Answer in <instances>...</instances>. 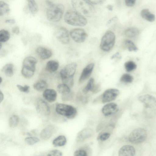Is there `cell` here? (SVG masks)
I'll return each instance as SVG.
<instances>
[{
    "mask_svg": "<svg viewBox=\"0 0 156 156\" xmlns=\"http://www.w3.org/2000/svg\"><path fill=\"white\" fill-rule=\"evenodd\" d=\"M71 3L75 11L82 15L90 17L95 12L93 6L87 0H71Z\"/></svg>",
    "mask_w": 156,
    "mask_h": 156,
    "instance_id": "1",
    "label": "cell"
},
{
    "mask_svg": "<svg viewBox=\"0 0 156 156\" xmlns=\"http://www.w3.org/2000/svg\"><path fill=\"white\" fill-rule=\"evenodd\" d=\"M65 22L68 24L73 26L83 27L87 23V20L84 16L76 11L69 10L64 16Z\"/></svg>",
    "mask_w": 156,
    "mask_h": 156,
    "instance_id": "2",
    "label": "cell"
},
{
    "mask_svg": "<svg viewBox=\"0 0 156 156\" xmlns=\"http://www.w3.org/2000/svg\"><path fill=\"white\" fill-rule=\"evenodd\" d=\"M64 11V7L62 5L54 3L48 6L46 12L47 18L50 22H58L61 19Z\"/></svg>",
    "mask_w": 156,
    "mask_h": 156,
    "instance_id": "3",
    "label": "cell"
},
{
    "mask_svg": "<svg viewBox=\"0 0 156 156\" xmlns=\"http://www.w3.org/2000/svg\"><path fill=\"white\" fill-rule=\"evenodd\" d=\"M115 36L112 31H107L102 37L100 48L103 51L108 52L113 47L115 42Z\"/></svg>",
    "mask_w": 156,
    "mask_h": 156,
    "instance_id": "4",
    "label": "cell"
},
{
    "mask_svg": "<svg viewBox=\"0 0 156 156\" xmlns=\"http://www.w3.org/2000/svg\"><path fill=\"white\" fill-rule=\"evenodd\" d=\"M55 111L58 114L69 119L74 118L77 112L76 109L73 106L61 103L56 105Z\"/></svg>",
    "mask_w": 156,
    "mask_h": 156,
    "instance_id": "5",
    "label": "cell"
},
{
    "mask_svg": "<svg viewBox=\"0 0 156 156\" xmlns=\"http://www.w3.org/2000/svg\"><path fill=\"white\" fill-rule=\"evenodd\" d=\"M77 64L73 62L66 65L62 69L60 73V76L63 82H65L73 80Z\"/></svg>",
    "mask_w": 156,
    "mask_h": 156,
    "instance_id": "6",
    "label": "cell"
},
{
    "mask_svg": "<svg viewBox=\"0 0 156 156\" xmlns=\"http://www.w3.org/2000/svg\"><path fill=\"white\" fill-rule=\"evenodd\" d=\"M147 137L146 130L142 128H138L133 130L129 134L128 140L131 143L136 144L144 142Z\"/></svg>",
    "mask_w": 156,
    "mask_h": 156,
    "instance_id": "7",
    "label": "cell"
},
{
    "mask_svg": "<svg viewBox=\"0 0 156 156\" xmlns=\"http://www.w3.org/2000/svg\"><path fill=\"white\" fill-rule=\"evenodd\" d=\"M69 34L68 30L63 27H59L55 32V36L57 40L64 44H67L69 43Z\"/></svg>",
    "mask_w": 156,
    "mask_h": 156,
    "instance_id": "8",
    "label": "cell"
},
{
    "mask_svg": "<svg viewBox=\"0 0 156 156\" xmlns=\"http://www.w3.org/2000/svg\"><path fill=\"white\" fill-rule=\"evenodd\" d=\"M69 35L72 38L78 43L84 42L88 36L83 29L78 28L72 30L70 32Z\"/></svg>",
    "mask_w": 156,
    "mask_h": 156,
    "instance_id": "9",
    "label": "cell"
},
{
    "mask_svg": "<svg viewBox=\"0 0 156 156\" xmlns=\"http://www.w3.org/2000/svg\"><path fill=\"white\" fill-rule=\"evenodd\" d=\"M36 108L37 112L42 116H47L50 113V108L48 104L41 99L37 100Z\"/></svg>",
    "mask_w": 156,
    "mask_h": 156,
    "instance_id": "10",
    "label": "cell"
},
{
    "mask_svg": "<svg viewBox=\"0 0 156 156\" xmlns=\"http://www.w3.org/2000/svg\"><path fill=\"white\" fill-rule=\"evenodd\" d=\"M119 94V90L116 89L111 88L106 90L102 95V102L105 103L114 100Z\"/></svg>",
    "mask_w": 156,
    "mask_h": 156,
    "instance_id": "11",
    "label": "cell"
},
{
    "mask_svg": "<svg viewBox=\"0 0 156 156\" xmlns=\"http://www.w3.org/2000/svg\"><path fill=\"white\" fill-rule=\"evenodd\" d=\"M138 100L143 103L147 108H152L156 107V98L148 94L141 95L138 98Z\"/></svg>",
    "mask_w": 156,
    "mask_h": 156,
    "instance_id": "12",
    "label": "cell"
},
{
    "mask_svg": "<svg viewBox=\"0 0 156 156\" xmlns=\"http://www.w3.org/2000/svg\"><path fill=\"white\" fill-rule=\"evenodd\" d=\"M119 110L117 104L114 103H110L105 105L102 108L101 111L104 115L108 116L116 113Z\"/></svg>",
    "mask_w": 156,
    "mask_h": 156,
    "instance_id": "13",
    "label": "cell"
},
{
    "mask_svg": "<svg viewBox=\"0 0 156 156\" xmlns=\"http://www.w3.org/2000/svg\"><path fill=\"white\" fill-rule=\"evenodd\" d=\"M37 62V60L34 57L31 56L27 57L23 60L22 63L23 67L35 72Z\"/></svg>",
    "mask_w": 156,
    "mask_h": 156,
    "instance_id": "14",
    "label": "cell"
},
{
    "mask_svg": "<svg viewBox=\"0 0 156 156\" xmlns=\"http://www.w3.org/2000/svg\"><path fill=\"white\" fill-rule=\"evenodd\" d=\"M94 66V63H91L84 68L79 78L78 82L79 84L82 83L89 78L92 72Z\"/></svg>",
    "mask_w": 156,
    "mask_h": 156,
    "instance_id": "15",
    "label": "cell"
},
{
    "mask_svg": "<svg viewBox=\"0 0 156 156\" xmlns=\"http://www.w3.org/2000/svg\"><path fill=\"white\" fill-rule=\"evenodd\" d=\"M36 52L38 56L43 60L49 58L52 55V52L50 50L41 46L38 47L36 49Z\"/></svg>",
    "mask_w": 156,
    "mask_h": 156,
    "instance_id": "16",
    "label": "cell"
},
{
    "mask_svg": "<svg viewBox=\"0 0 156 156\" xmlns=\"http://www.w3.org/2000/svg\"><path fill=\"white\" fill-rule=\"evenodd\" d=\"M135 154V150L132 146L126 145L122 147L119 149L118 155L119 156H133Z\"/></svg>",
    "mask_w": 156,
    "mask_h": 156,
    "instance_id": "17",
    "label": "cell"
},
{
    "mask_svg": "<svg viewBox=\"0 0 156 156\" xmlns=\"http://www.w3.org/2000/svg\"><path fill=\"white\" fill-rule=\"evenodd\" d=\"M43 96L48 102H52L55 101L56 99L57 93L54 89H47L43 91Z\"/></svg>",
    "mask_w": 156,
    "mask_h": 156,
    "instance_id": "18",
    "label": "cell"
},
{
    "mask_svg": "<svg viewBox=\"0 0 156 156\" xmlns=\"http://www.w3.org/2000/svg\"><path fill=\"white\" fill-rule=\"evenodd\" d=\"M93 133L92 129L89 128H85L81 130L77 134L76 140L81 142L90 137Z\"/></svg>",
    "mask_w": 156,
    "mask_h": 156,
    "instance_id": "19",
    "label": "cell"
},
{
    "mask_svg": "<svg viewBox=\"0 0 156 156\" xmlns=\"http://www.w3.org/2000/svg\"><path fill=\"white\" fill-rule=\"evenodd\" d=\"M54 128L52 126H49L43 129L40 133V137L43 140L49 139L52 135Z\"/></svg>",
    "mask_w": 156,
    "mask_h": 156,
    "instance_id": "20",
    "label": "cell"
},
{
    "mask_svg": "<svg viewBox=\"0 0 156 156\" xmlns=\"http://www.w3.org/2000/svg\"><path fill=\"white\" fill-rule=\"evenodd\" d=\"M59 66L58 62L53 60H50L46 64L45 69L48 72L53 73L57 70Z\"/></svg>",
    "mask_w": 156,
    "mask_h": 156,
    "instance_id": "21",
    "label": "cell"
},
{
    "mask_svg": "<svg viewBox=\"0 0 156 156\" xmlns=\"http://www.w3.org/2000/svg\"><path fill=\"white\" fill-rule=\"evenodd\" d=\"M140 15L144 19L150 22H153L155 20L154 15L147 9L142 10L140 12Z\"/></svg>",
    "mask_w": 156,
    "mask_h": 156,
    "instance_id": "22",
    "label": "cell"
},
{
    "mask_svg": "<svg viewBox=\"0 0 156 156\" xmlns=\"http://www.w3.org/2000/svg\"><path fill=\"white\" fill-rule=\"evenodd\" d=\"M48 84L44 80H39L36 81L33 85V87L36 90L42 92L47 89Z\"/></svg>",
    "mask_w": 156,
    "mask_h": 156,
    "instance_id": "23",
    "label": "cell"
},
{
    "mask_svg": "<svg viewBox=\"0 0 156 156\" xmlns=\"http://www.w3.org/2000/svg\"><path fill=\"white\" fill-rule=\"evenodd\" d=\"M13 65L11 63H8L5 65L2 70L5 75L7 77H10L13 75Z\"/></svg>",
    "mask_w": 156,
    "mask_h": 156,
    "instance_id": "24",
    "label": "cell"
},
{
    "mask_svg": "<svg viewBox=\"0 0 156 156\" xmlns=\"http://www.w3.org/2000/svg\"><path fill=\"white\" fill-rule=\"evenodd\" d=\"M29 9L31 14H36L38 11V5L35 0H27Z\"/></svg>",
    "mask_w": 156,
    "mask_h": 156,
    "instance_id": "25",
    "label": "cell"
},
{
    "mask_svg": "<svg viewBox=\"0 0 156 156\" xmlns=\"http://www.w3.org/2000/svg\"><path fill=\"white\" fill-rule=\"evenodd\" d=\"M139 30L136 27H131L128 28L125 31V35L126 37L133 38L137 36L139 34Z\"/></svg>",
    "mask_w": 156,
    "mask_h": 156,
    "instance_id": "26",
    "label": "cell"
},
{
    "mask_svg": "<svg viewBox=\"0 0 156 156\" xmlns=\"http://www.w3.org/2000/svg\"><path fill=\"white\" fill-rule=\"evenodd\" d=\"M66 142V137L63 135H60L55 138L53 141V144L56 147H61L65 145Z\"/></svg>",
    "mask_w": 156,
    "mask_h": 156,
    "instance_id": "27",
    "label": "cell"
},
{
    "mask_svg": "<svg viewBox=\"0 0 156 156\" xmlns=\"http://www.w3.org/2000/svg\"><path fill=\"white\" fill-rule=\"evenodd\" d=\"M10 9L9 5L3 1L0 2V16H3L8 14L9 12Z\"/></svg>",
    "mask_w": 156,
    "mask_h": 156,
    "instance_id": "28",
    "label": "cell"
},
{
    "mask_svg": "<svg viewBox=\"0 0 156 156\" xmlns=\"http://www.w3.org/2000/svg\"><path fill=\"white\" fill-rule=\"evenodd\" d=\"M57 90L62 95L67 94L71 92L70 88L63 83L58 85Z\"/></svg>",
    "mask_w": 156,
    "mask_h": 156,
    "instance_id": "29",
    "label": "cell"
},
{
    "mask_svg": "<svg viewBox=\"0 0 156 156\" xmlns=\"http://www.w3.org/2000/svg\"><path fill=\"white\" fill-rule=\"evenodd\" d=\"M10 34L9 32L5 29H2L0 31V41L5 42L9 39Z\"/></svg>",
    "mask_w": 156,
    "mask_h": 156,
    "instance_id": "30",
    "label": "cell"
},
{
    "mask_svg": "<svg viewBox=\"0 0 156 156\" xmlns=\"http://www.w3.org/2000/svg\"><path fill=\"white\" fill-rule=\"evenodd\" d=\"M124 44L126 48L130 51H136L138 50L137 48L134 44L130 40H125L124 41Z\"/></svg>",
    "mask_w": 156,
    "mask_h": 156,
    "instance_id": "31",
    "label": "cell"
},
{
    "mask_svg": "<svg viewBox=\"0 0 156 156\" xmlns=\"http://www.w3.org/2000/svg\"><path fill=\"white\" fill-rule=\"evenodd\" d=\"M124 66L126 71L130 72L136 68V65L133 62L130 61L125 63Z\"/></svg>",
    "mask_w": 156,
    "mask_h": 156,
    "instance_id": "32",
    "label": "cell"
},
{
    "mask_svg": "<svg viewBox=\"0 0 156 156\" xmlns=\"http://www.w3.org/2000/svg\"><path fill=\"white\" fill-rule=\"evenodd\" d=\"M94 84V79L92 78H90L86 86L83 88V92L86 94L89 91H91Z\"/></svg>",
    "mask_w": 156,
    "mask_h": 156,
    "instance_id": "33",
    "label": "cell"
},
{
    "mask_svg": "<svg viewBox=\"0 0 156 156\" xmlns=\"http://www.w3.org/2000/svg\"><path fill=\"white\" fill-rule=\"evenodd\" d=\"M19 121V118L18 116L13 115L11 116L9 119V124L11 127H14L18 124Z\"/></svg>",
    "mask_w": 156,
    "mask_h": 156,
    "instance_id": "34",
    "label": "cell"
},
{
    "mask_svg": "<svg viewBox=\"0 0 156 156\" xmlns=\"http://www.w3.org/2000/svg\"><path fill=\"white\" fill-rule=\"evenodd\" d=\"M40 140L35 137H28L25 139V142L29 145H33L38 142Z\"/></svg>",
    "mask_w": 156,
    "mask_h": 156,
    "instance_id": "35",
    "label": "cell"
},
{
    "mask_svg": "<svg viewBox=\"0 0 156 156\" xmlns=\"http://www.w3.org/2000/svg\"><path fill=\"white\" fill-rule=\"evenodd\" d=\"M133 79V77L130 74L125 73L121 76L120 80L123 82L125 83H131Z\"/></svg>",
    "mask_w": 156,
    "mask_h": 156,
    "instance_id": "36",
    "label": "cell"
},
{
    "mask_svg": "<svg viewBox=\"0 0 156 156\" xmlns=\"http://www.w3.org/2000/svg\"><path fill=\"white\" fill-rule=\"evenodd\" d=\"M21 73L22 75L24 77L27 78H29L34 75V72L27 70L22 67Z\"/></svg>",
    "mask_w": 156,
    "mask_h": 156,
    "instance_id": "37",
    "label": "cell"
},
{
    "mask_svg": "<svg viewBox=\"0 0 156 156\" xmlns=\"http://www.w3.org/2000/svg\"><path fill=\"white\" fill-rule=\"evenodd\" d=\"M16 87L20 91L24 93H28L30 91V87L27 85L23 86L17 84Z\"/></svg>",
    "mask_w": 156,
    "mask_h": 156,
    "instance_id": "38",
    "label": "cell"
},
{
    "mask_svg": "<svg viewBox=\"0 0 156 156\" xmlns=\"http://www.w3.org/2000/svg\"><path fill=\"white\" fill-rule=\"evenodd\" d=\"M110 134L108 132H105L101 134L98 139L102 141H104L108 139L110 136Z\"/></svg>",
    "mask_w": 156,
    "mask_h": 156,
    "instance_id": "39",
    "label": "cell"
},
{
    "mask_svg": "<svg viewBox=\"0 0 156 156\" xmlns=\"http://www.w3.org/2000/svg\"><path fill=\"white\" fill-rule=\"evenodd\" d=\"M62 155V152L57 150H53L51 151L48 154L50 156H60Z\"/></svg>",
    "mask_w": 156,
    "mask_h": 156,
    "instance_id": "40",
    "label": "cell"
},
{
    "mask_svg": "<svg viewBox=\"0 0 156 156\" xmlns=\"http://www.w3.org/2000/svg\"><path fill=\"white\" fill-rule=\"evenodd\" d=\"M87 155V153L86 151L81 149L76 151L74 153V156H86Z\"/></svg>",
    "mask_w": 156,
    "mask_h": 156,
    "instance_id": "41",
    "label": "cell"
},
{
    "mask_svg": "<svg viewBox=\"0 0 156 156\" xmlns=\"http://www.w3.org/2000/svg\"><path fill=\"white\" fill-rule=\"evenodd\" d=\"M73 94L71 91L67 94L62 95V98L63 101H67L70 100L73 97Z\"/></svg>",
    "mask_w": 156,
    "mask_h": 156,
    "instance_id": "42",
    "label": "cell"
},
{
    "mask_svg": "<svg viewBox=\"0 0 156 156\" xmlns=\"http://www.w3.org/2000/svg\"><path fill=\"white\" fill-rule=\"evenodd\" d=\"M101 89V86L99 84L94 83L91 91L94 93H97L99 92L100 90Z\"/></svg>",
    "mask_w": 156,
    "mask_h": 156,
    "instance_id": "43",
    "label": "cell"
},
{
    "mask_svg": "<svg viewBox=\"0 0 156 156\" xmlns=\"http://www.w3.org/2000/svg\"><path fill=\"white\" fill-rule=\"evenodd\" d=\"M125 4L128 7L133 6L136 2V0H124Z\"/></svg>",
    "mask_w": 156,
    "mask_h": 156,
    "instance_id": "44",
    "label": "cell"
},
{
    "mask_svg": "<svg viewBox=\"0 0 156 156\" xmlns=\"http://www.w3.org/2000/svg\"><path fill=\"white\" fill-rule=\"evenodd\" d=\"M90 3L94 4H98L102 3L105 0H87Z\"/></svg>",
    "mask_w": 156,
    "mask_h": 156,
    "instance_id": "45",
    "label": "cell"
},
{
    "mask_svg": "<svg viewBox=\"0 0 156 156\" xmlns=\"http://www.w3.org/2000/svg\"><path fill=\"white\" fill-rule=\"evenodd\" d=\"M12 31L14 34L18 35L20 32V29L18 26H16L12 28Z\"/></svg>",
    "mask_w": 156,
    "mask_h": 156,
    "instance_id": "46",
    "label": "cell"
},
{
    "mask_svg": "<svg viewBox=\"0 0 156 156\" xmlns=\"http://www.w3.org/2000/svg\"><path fill=\"white\" fill-rule=\"evenodd\" d=\"M121 58V56L119 52H117L114 54L111 57V59H112L115 58L120 59Z\"/></svg>",
    "mask_w": 156,
    "mask_h": 156,
    "instance_id": "47",
    "label": "cell"
},
{
    "mask_svg": "<svg viewBox=\"0 0 156 156\" xmlns=\"http://www.w3.org/2000/svg\"><path fill=\"white\" fill-rule=\"evenodd\" d=\"M6 23L10 24H14L16 23V20L14 19H8L5 21Z\"/></svg>",
    "mask_w": 156,
    "mask_h": 156,
    "instance_id": "48",
    "label": "cell"
},
{
    "mask_svg": "<svg viewBox=\"0 0 156 156\" xmlns=\"http://www.w3.org/2000/svg\"><path fill=\"white\" fill-rule=\"evenodd\" d=\"M45 3L48 6H50L54 4L53 2L50 0H46Z\"/></svg>",
    "mask_w": 156,
    "mask_h": 156,
    "instance_id": "49",
    "label": "cell"
},
{
    "mask_svg": "<svg viewBox=\"0 0 156 156\" xmlns=\"http://www.w3.org/2000/svg\"><path fill=\"white\" fill-rule=\"evenodd\" d=\"M0 103L3 101L4 98V95L3 93L1 90L0 91Z\"/></svg>",
    "mask_w": 156,
    "mask_h": 156,
    "instance_id": "50",
    "label": "cell"
},
{
    "mask_svg": "<svg viewBox=\"0 0 156 156\" xmlns=\"http://www.w3.org/2000/svg\"><path fill=\"white\" fill-rule=\"evenodd\" d=\"M107 8L109 11H112L113 9V6L111 5H108L106 6Z\"/></svg>",
    "mask_w": 156,
    "mask_h": 156,
    "instance_id": "51",
    "label": "cell"
},
{
    "mask_svg": "<svg viewBox=\"0 0 156 156\" xmlns=\"http://www.w3.org/2000/svg\"><path fill=\"white\" fill-rule=\"evenodd\" d=\"M0 83L1 84L2 80V79L1 77H0Z\"/></svg>",
    "mask_w": 156,
    "mask_h": 156,
    "instance_id": "52",
    "label": "cell"
},
{
    "mask_svg": "<svg viewBox=\"0 0 156 156\" xmlns=\"http://www.w3.org/2000/svg\"><path fill=\"white\" fill-rule=\"evenodd\" d=\"M2 48V44L1 42H0V49H1Z\"/></svg>",
    "mask_w": 156,
    "mask_h": 156,
    "instance_id": "53",
    "label": "cell"
}]
</instances>
